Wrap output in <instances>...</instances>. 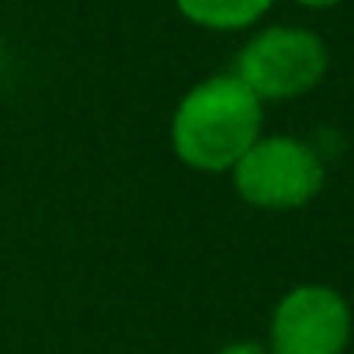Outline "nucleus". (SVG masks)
Listing matches in <instances>:
<instances>
[{"mask_svg": "<svg viewBox=\"0 0 354 354\" xmlns=\"http://www.w3.org/2000/svg\"><path fill=\"white\" fill-rule=\"evenodd\" d=\"M261 97L236 77L219 73L195 84L170 122V146L177 160L202 174H226L261 139Z\"/></svg>", "mask_w": 354, "mask_h": 354, "instance_id": "nucleus-1", "label": "nucleus"}, {"mask_svg": "<svg viewBox=\"0 0 354 354\" xmlns=\"http://www.w3.org/2000/svg\"><path fill=\"white\" fill-rule=\"evenodd\" d=\"M330 66L326 46L309 28L274 25L257 32L236 59V77L261 101H288L309 94Z\"/></svg>", "mask_w": 354, "mask_h": 354, "instance_id": "nucleus-2", "label": "nucleus"}, {"mask_svg": "<svg viewBox=\"0 0 354 354\" xmlns=\"http://www.w3.org/2000/svg\"><path fill=\"white\" fill-rule=\"evenodd\" d=\"M230 174L243 202L257 209H274V212L299 209L313 202L323 188L319 156L292 136L257 139Z\"/></svg>", "mask_w": 354, "mask_h": 354, "instance_id": "nucleus-3", "label": "nucleus"}, {"mask_svg": "<svg viewBox=\"0 0 354 354\" xmlns=\"http://www.w3.org/2000/svg\"><path fill=\"white\" fill-rule=\"evenodd\" d=\"M351 340V309L326 285H299L274 306L271 354H344Z\"/></svg>", "mask_w": 354, "mask_h": 354, "instance_id": "nucleus-4", "label": "nucleus"}, {"mask_svg": "<svg viewBox=\"0 0 354 354\" xmlns=\"http://www.w3.org/2000/svg\"><path fill=\"white\" fill-rule=\"evenodd\" d=\"M274 0H174L192 25L209 28V32H240L261 21L271 11Z\"/></svg>", "mask_w": 354, "mask_h": 354, "instance_id": "nucleus-5", "label": "nucleus"}, {"mask_svg": "<svg viewBox=\"0 0 354 354\" xmlns=\"http://www.w3.org/2000/svg\"><path fill=\"white\" fill-rule=\"evenodd\" d=\"M219 354H271V351H264V347H261V344H254V340H240V344L223 347Z\"/></svg>", "mask_w": 354, "mask_h": 354, "instance_id": "nucleus-6", "label": "nucleus"}, {"mask_svg": "<svg viewBox=\"0 0 354 354\" xmlns=\"http://www.w3.org/2000/svg\"><path fill=\"white\" fill-rule=\"evenodd\" d=\"M295 4L309 8V11H326V8H337L340 0H295Z\"/></svg>", "mask_w": 354, "mask_h": 354, "instance_id": "nucleus-7", "label": "nucleus"}]
</instances>
